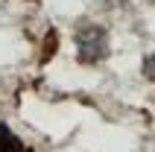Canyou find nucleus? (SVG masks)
<instances>
[{
    "label": "nucleus",
    "mask_w": 155,
    "mask_h": 152,
    "mask_svg": "<svg viewBox=\"0 0 155 152\" xmlns=\"http://www.w3.org/2000/svg\"><path fill=\"white\" fill-rule=\"evenodd\" d=\"M0 152H29V146L12 135V129L6 123H0Z\"/></svg>",
    "instance_id": "2"
},
{
    "label": "nucleus",
    "mask_w": 155,
    "mask_h": 152,
    "mask_svg": "<svg viewBox=\"0 0 155 152\" xmlns=\"http://www.w3.org/2000/svg\"><path fill=\"white\" fill-rule=\"evenodd\" d=\"M79 44V61L82 64H94V61H103L108 56V38L100 26H82L76 35Z\"/></svg>",
    "instance_id": "1"
},
{
    "label": "nucleus",
    "mask_w": 155,
    "mask_h": 152,
    "mask_svg": "<svg viewBox=\"0 0 155 152\" xmlns=\"http://www.w3.org/2000/svg\"><path fill=\"white\" fill-rule=\"evenodd\" d=\"M143 76H147V79H152V82H155V53H152V56H147V59H143Z\"/></svg>",
    "instance_id": "3"
}]
</instances>
